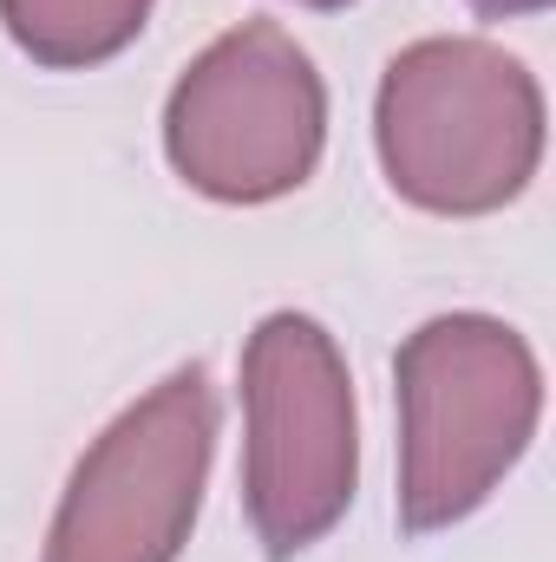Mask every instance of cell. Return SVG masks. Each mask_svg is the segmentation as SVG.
Wrapping results in <instances>:
<instances>
[{"label": "cell", "instance_id": "obj_2", "mask_svg": "<svg viewBox=\"0 0 556 562\" xmlns=\"http://www.w3.org/2000/svg\"><path fill=\"white\" fill-rule=\"evenodd\" d=\"M374 150L400 203L425 216H491L544 164V92L491 40H419L380 79Z\"/></svg>", "mask_w": 556, "mask_h": 562}, {"label": "cell", "instance_id": "obj_5", "mask_svg": "<svg viewBox=\"0 0 556 562\" xmlns=\"http://www.w3.org/2000/svg\"><path fill=\"white\" fill-rule=\"evenodd\" d=\"M216 458V386L177 367L105 425L66 477L40 562H177Z\"/></svg>", "mask_w": 556, "mask_h": 562}, {"label": "cell", "instance_id": "obj_4", "mask_svg": "<svg viewBox=\"0 0 556 562\" xmlns=\"http://www.w3.org/2000/svg\"><path fill=\"white\" fill-rule=\"evenodd\" d=\"M327 144V86L276 20L210 40L164 105V157L210 203H276Z\"/></svg>", "mask_w": 556, "mask_h": 562}, {"label": "cell", "instance_id": "obj_6", "mask_svg": "<svg viewBox=\"0 0 556 562\" xmlns=\"http://www.w3.org/2000/svg\"><path fill=\"white\" fill-rule=\"evenodd\" d=\"M151 20V0H0L7 40L46 72H92L119 59Z\"/></svg>", "mask_w": 556, "mask_h": 562}, {"label": "cell", "instance_id": "obj_3", "mask_svg": "<svg viewBox=\"0 0 556 562\" xmlns=\"http://www.w3.org/2000/svg\"><path fill=\"white\" fill-rule=\"evenodd\" d=\"M243 510L269 562L314 550L354 504V380L314 314L281 307L243 347Z\"/></svg>", "mask_w": 556, "mask_h": 562}, {"label": "cell", "instance_id": "obj_7", "mask_svg": "<svg viewBox=\"0 0 556 562\" xmlns=\"http://www.w3.org/2000/svg\"><path fill=\"white\" fill-rule=\"evenodd\" d=\"M471 13H485V20H531V13H544L551 0H465Z\"/></svg>", "mask_w": 556, "mask_h": 562}, {"label": "cell", "instance_id": "obj_1", "mask_svg": "<svg viewBox=\"0 0 556 562\" xmlns=\"http://www.w3.org/2000/svg\"><path fill=\"white\" fill-rule=\"evenodd\" d=\"M400 393V530L432 537L491 504L544 419V373L518 327L438 314L393 360Z\"/></svg>", "mask_w": 556, "mask_h": 562}, {"label": "cell", "instance_id": "obj_8", "mask_svg": "<svg viewBox=\"0 0 556 562\" xmlns=\"http://www.w3.org/2000/svg\"><path fill=\"white\" fill-rule=\"evenodd\" d=\"M294 7H314V13H334V7H354V0H294Z\"/></svg>", "mask_w": 556, "mask_h": 562}]
</instances>
